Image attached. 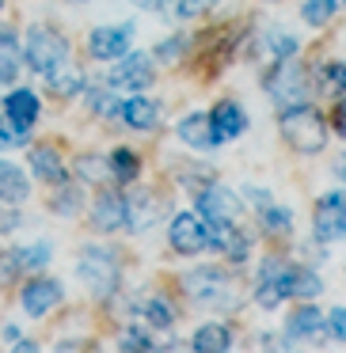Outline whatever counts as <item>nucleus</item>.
Returning <instances> with one entry per match:
<instances>
[{
    "instance_id": "nucleus-24",
    "label": "nucleus",
    "mask_w": 346,
    "mask_h": 353,
    "mask_svg": "<svg viewBox=\"0 0 346 353\" xmlns=\"http://www.w3.org/2000/svg\"><path fill=\"white\" fill-rule=\"evenodd\" d=\"M19 61H23L19 34L16 31H0V84H12V80L19 77Z\"/></svg>"
},
{
    "instance_id": "nucleus-2",
    "label": "nucleus",
    "mask_w": 346,
    "mask_h": 353,
    "mask_svg": "<svg viewBox=\"0 0 346 353\" xmlns=\"http://www.w3.org/2000/svg\"><path fill=\"white\" fill-rule=\"evenodd\" d=\"M23 61L31 65V72H39L46 80L57 69H65V61H69V42H65V34L57 27L35 23L23 39Z\"/></svg>"
},
{
    "instance_id": "nucleus-7",
    "label": "nucleus",
    "mask_w": 346,
    "mask_h": 353,
    "mask_svg": "<svg viewBox=\"0 0 346 353\" xmlns=\"http://www.w3.org/2000/svg\"><path fill=\"white\" fill-rule=\"evenodd\" d=\"M153 80L156 72L148 54H122L107 72V88H115V92H145Z\"/></svg>"
},
{
    "instance_id": "nucleus-19",
    "label": "nucleus",
    "mask_w": 346,
    "mask_h": 353,
    "mask_svg": "<svg viewBox=\"0 0 346 353\" xmlns=\"http://www.w3.org/2000/svg\"><path fill=\"white\" fill-rule=\"evenodd\" d=\"M92 224L99 232L126 228V198H118V194H99L95 205H92Z\"/></svg>"
},
{
    "instance_id": "nucleus-22",
    "label": "nucleus",
    "mask_w": 346,
    "mask_h": 353,
    "mask_svg": "<svg viewBox=\"0 0 346 353\" xmlns=\"http://www.w3.org/2000/svg\"><path fill=\"white\" fill-rule=\"evenodd\" d=\"M191 350H198V353L232 350V330L224 327V323H202V327L194 330V338H191Z\"/></svg>"
},
{
    "instance_id": "nucleus-32",
    "label": "nucleus",
    "mask_w": 346,
    "mask_h": 353,
    "mask_svg": "<svg viewBox=\"0 0 346 353\" xmlns=\"http://www.w3.org/2000/svg\"><path fill=\"white\" fill-rule=\"evenodd\" d=\"M320 88L323 92H335V95H346V61H327L323 65Z\"/></svg>"
},
{
    "instance_id": "nucleus-18",
    "label": "nucleus",
    "mask_w": 346,
    "mask_h": 353,
    "mask_svg": "<svg viewBox=\"0 0 346 353\" xmlns=\"http://www.w3.org/2000/svg\"><path fill=\"white\" fill-rule=\"evenodd\" d=\"M122 118L133 130H156V122H160V103L141 95V92H133L130 99H122Z\"/></svg>"
},
{
    "instance_id": "nucleus-49",
    "label": "nucleus",
    "mask_w": 346,
    "mask_h": 353,
    "mask_svg": "<svg viewBox=\"0 0 346 353\" xmlns=\"http://www.w3.org/2000/svg\"><path fill=\"white\" fill-rule=\"evenodd\" d=\"M0 8H4V0H0Z\"/></svg>"
},
{
    "instance_id": "nucleus-23",
    "label": "nucleus",
    "mask_w": 346,
    "mask_h": 353,
    "mask_svg": "<svg viewBox=\"0 0 346 353\" xmlns=\"http://www.w3.org/2000/svg\"><path fill=\"white\" fill-rule=\"evenodd\" d=\"M175 133H179V141L191 145V148H213L217 145L213 130H209V114H186L183 122L175 125Z\"/></svg>"
},
{
    "instance_id": "nucleus-34",
    "label": "nucleus",
    "mask_w": 346,
    "mask_h": 353,
    "mask_svg": "<svg viewBox=\"0 0 346 353\" xmlns=\"http://www.w3.org/2000/svg\"><path fill=\"white\" fill-rule=\"evenodd\" d=\"M297 50H300V42L293 39V34H285V31H270L267 34V54L270 57H297Z\"/></svg>"
},
{
    "instance_id": "nucleus-25",
    "label": "nucleus",
    "mask_w": 346,
    "mask_h": 353,
    "mask_svg": "<svg viewBox=\"0 0 346 353\" xmlns=\"http://www.w3.org/2000/svg\"><path fill=\"white\" fill-rule=\"evenodd\" d=\"M73 171H77L80 183H92V186H107V183H110V160H107V156H99V152L77 156Z\"/></svg>"
},
{
    "instance_id": "nucleus-15",
    "label": "nucleus",
    "mask_w": 346,
    "mask_h": 353,
    "mask_svg": "<svg viewBox=\"0 0 346 353\" xmlns=\"http://www.w3.org/2000/svg\"><path fill=\"white\" fill-rule=\"evenodd\" d=\"M23 312L27 315H46L50 307L61 300V281H54V277H39V281H31L23 289Z\"/></svg>"
},
{
    "instance_id": "nucleus-37",
    "label": "nucleus",
    "mask_w": 346,
    "mask_h": 353,
    "mask_svg": "<svg viewBox=\"0 0 346 353\" xmlns=\"http://www.w3.org/2000/svg\"><path fill=\"white\" fill-rule=\"evenodd\" d=\"M300 12H305V23L308 27H323L331 19V4H327V0H305V8H300Z\"/></svg>"
},
{
    "instance_id": "nucleus-14",
    "label": "nucleus",
    "mask_w": 346,
    "mask_h": 353,
    "mask_svg": "<svg viewBox=\"0 0 346 353\" xmlns=\"http://www.w3.org/2000/svg\"><path fill=\"white\" fill-rule=\"evenodd\" d=\"M160 201H156V194L148 190H137L126 198V228L130 232H148L156 221H160Z\"/></svg>"
},
{
    "instance_id": "nucleus-30",
    "label": "nucleus",
    "mask_w": 346,
    "mask_h": 353,
    "mask_svg": "<svg viewBox=\"0 0 346 353\" xmlns=\"http://www.w3.org/2000/svg\"><path fill=\"white\" fill-rule=\"evenodd\" d=\"M80 88H84V77H80V72L57 69L54 77H46V92L54 95V99H73V95H80Z\"/></svg>"
},
{
    "instance_id": "nucleus-45",
    "label": "nucleus",
    "mask_w": 346,
    "mask_h": 353,
    "mask_svg": "<svg viewBox=\"0 0 346 353\" xmlns=\"http://www.w3.org/2000/svg\"><path fill=\"white\" fill-rule=\"evenodd\" d=\"M19 224V213H12V209H4L0 205V236H8L12 228Z\"/></svg>"
},
{
    "instance_id": "nucleus-6",
    "label": "nucleus",
    "mask_w": 346,
    "mask_h": 353,
    "mask_svg": "<svg viewBox=\"0 0 346 353\" xmlns=\"http://www.w3.org/2000/svg\"><path fill=\"white\" fill-rule=\"evenodd\" d=\"M312 232H316L320 243H338V239H346V190H327L316 201Z\"/></svg>"
},
{
    "instance_id": "nucleus-5",
    "label": "nucleus",
    "mask_w": 346,
    "mask_h": 353,
    "mask_svg": "<svg viewBox=\"0 0 346 353\" xmlns=\"http://www.w3.org/2000/svg\"><path fill=\"white\" fill-rule=\"evenodd\" d=\"M267 92L278 107H297V103H308V69L297 61V57H282L274 69L267 72Z\"/></svg>"
},
{
    "instance_id": "nucleus-3",
    "label": "nucleus",
    "mask_w": 346,
    "mask_h": 353,
    "mask_svg": "<svg viewBox=\"0 0 346 353\" xmlns=\"http://www.w3.org/2000/svg\"><path fill=\"white\" fill-rule=\"evenodd\" d=\"M183 289L202 307H232L236 304V281L221 266H194L183 274Z\"/></svg>"
},
{
    "instance_id": "nucleus-36",
    "label": "nucleus",
    "mask_w": 346,
    "mask_h": 353,
    "mask_svg": "<svg viewBox=\"0 0 346 353\" xmlns=\"http://www.w3.org/2000/svg\"><path fill=\"white\" fill-rule=\"evenodd\" d=\"M186 46H191V39H186V34H171V39H164V42H160L156 57H160L164 65H175V61H183Z\"/></svg>"
},
{
    "instance_id": "nucleus-43",
    "label": "nucleus",
    "mask_w": 346,
    "mask_h": 353,
    "mask_svg": "<svg viewBox=\"0 0 346 353\" xmlns=\"http://www.w3.org/2000/svg\"><path fill=\"white\" fill-rule=\"evenodd\" d=\"M331 130H335L338 137H346V95L335 103V114H331Z\"/></svg>"
},
{
    "instance_id": "nucleus-1",
    "label": "nucleus",
    "mask_w": 346,
    "mask_h": 353,
    "mask_svg": "<svg viewBox=\"0 0 346 353\" xmlns=\"http://www.w3.org/2000/svg\"><path fill=\"white\" fill-rule=\"evenodd\" d=\"M282 137L293 152L300 156H316L327 145V122L320 118V110L297 103V107H282Z\"/></svg>"
},
{
    "instance_id": "nucleus-42",
    "label": "nucleus",
    "mask_w": 346,
    "mask_h": 353,
    "mask_svg": "<svg viewBox=\"0 0 346 353\" xmlns=\"http://www.w3.org/2000/svg\"><path fill=\"white\" fill-rule=\"evenodd\" d=\"M27 137H31V133H19L12 122H4V118H0V148H8V145H27Z\"/></svg>"
},
{
    "instance_id": "nucleus-13",
    "label": "nucleus",
    "mask_w": 346,
    "mask_h": 353,
    "mask_svg": "<svg viewBox=\"0 0 346 353\" xmlns=\"http://www.w3.org/2000/svg\"><path fill=\"white\" fill-rule=\"evenodd\" d=\"M282 274H285V262H282V259H267V262L259 266V277H255V300H259L267 312H274V307L285 300V292H282Z\"/></svg>"
},
{
    "instance_id": "nucleus-16",
    "label": "nucleus",
    "mask_w": 346,
    "mask_h": 353,
    "mask_svg": "<svg viewBox=\"0 0 346 353\" xmlns=\"http://www.w3.org/2000/svg\"><path fill=\"white\" fill-rule=\"evenodd\" d=\"M31 171H35V179H42V183H50V186H57V183L69 179L65 160H61V152H57L54 145H35L31 148Z\"/></svg>"
},
{
    "instance_id": "nucleus-12",
    "label": "nucleus",
    "mask_w": 346,
    "mask_h": 353,
    "mask_svg": "<svg viewBox=\"0 0 346 353\" xmlns=\"http://www.w3.org/2000/svg\"><path fill=\"white\" fill-rule=\"evenodd\" d=\"M209 130H213V141H217V145L244 137V130H247V114H244V107H240V103H232V99L217 103L213 114H209Z\"/></svg>"
},
{
    "instance_id": "nucleus-35",
    "label": "nucleus",
    "mask_w": 346,
    "mask_h": 353,
    "mask_svg": "<svg viewBox=\"0 0 346 353\" xmlns=\"http://www.w3.org/2000/svg\"><path fill=\"white\" fill-rule=\"evenodd\" d=\"M80 190L77 186H69V183H57V194L54 198H50V209H54V213H77L80 209Z\"/></svg>"
},
{
    "instance_id": "nucleus-40",
    "label": "nucleus",
    "mask_w": 346,
    "mask_h": 353,
    "mask_svg": "<svg viewBox=\"0 0 346 353\" xmlns=\"http://www.w3.org/2000/svg\"><path fill=\"white\" fill-rule=\"evenodd\" d=\"M209 8H217V0H179L175 16L179 19H194V16H202V12H209Z\"/></svg>"
},
{
    "instance_id": "nucleus-28",
    "label": "nucleus",
    "mask_w": 346,
    "mask_h": 353,
    "mask_svg": "<svg viewBox=\"0 0 346 353\" xmlns=\"http://www.w3.org/2000/svg\"><path fill=\"white\" fill-rule=\"evenodd\" d=\"M107 160H110V179H115V183H133V179L141 175V160L130 148H115Z\"/></svg>"
},
{
    "instance_id": "nucleus-38",
    "label": "nucleus",
    "mask_w": 346,
    "mask_h": 353,
    "mask_svg": "<svg viewBox=\"0 0 346 353\" xmlns=\"http://www.w3.org/2000/svg\"><path fill=\"white\" fill-rule=\"evenodd\" d=\"M118 350H130V353L141 350V353H145V350H156V345H153V338H148L141 327H130V330L122 334V342H118Z\"/></svg>"
},
{
    "instance_id": "nucleus-17",
    "label": "nucleus",
    "mask_w": 346,
    "mask_h": 353,
    "mask_svg": "<svg viewBox=\"0 0 346 353\" xmlns=\"http://www.w3.org/2000/svg\"><path fill=\"white\" fill-rule=\"evenodd\" d=\"M4 114H8V122L16 125L19 133H31L35 118H39V95H35V92H27V88L12 92L8 99H4Z\"/></svg>"
},
{
    "instance_id": "nucleus-44",
    "label": "nucleus",
    "mask_w": 346,
    "mask_h": 353,
    "mask_svg": "<svg viewBox=\"0 0 346 353\" xmlns=\"http://www.w3.org/2000/svg\"><path fill=\"white\" fill-rule=\"evenodd\" d=\"M244 194H247V201H251L255 209H267V205H270V190H259V186H247Z\"/></svg>"
},
{
    "instance_id": "nucleus-21",
    "label": "nucleus",
    "mask_w": 346,
    "mask_h": 353,
    "mask_svg": "<svg viewBox=\"0 0 346 353\" xmlns=\"http://www.w3.org/2000/svg\"><path fill=\"white\" fill-rule=\"evenodd\" d=\"M31 198V183L12 160H0V201L4 205H19Z\"/></svg>"
},
{
    "instance_id": "nucleus-46",
    "label": "nucleus",
    "mask_w": 346,
    "mask_h": 353,
    "mask_svg": "<svg viewBox=\"0 0 346 353\" xmlns=\"http://www.w3.org/2000/svg\"><path fill=\"white\" fill-rule=\"evenodd\" d=\"M137 8H145V12H160L164 8V0H133Z\"/></svg>"
},
{
    "instance_id": "nucleus-4",
    "label": "nucleus",
    "mask_w": 346,
    "mask_h": 353,
    "mask_svg": "<svg viewBox=\"0 0 346 353\" xmlns=\"http://www.w3.org/2000/svg\"><path fill=\"white\" fill-rule=\"evenodd\" d=\"M77 277L88 285V292H95V296H110V292L118 289L122 270H118L115 251H107V247H84L80 259H77Z\"/></svg>"
},
{
    "instance_id": "nucleus-11",
    "label": "nucleus",
    "mask_w": 346,
    "mask_h": 353,
    "mask_svg": "<svg viewBox=\"0 0 346 353\" xmlns=\"http://www.w3.org/2000/svg\"><path fill=\"white\" fill-rule=\"evenodd\" d=\"M194 205H198V216H229V221H236V213H240V198L229 186H217V183L198 186L194 190Z\"/></svg>"
},
{
    "instance_id": "nucleus-9",
    "label": "nucleus",
    "mask_w": 346,
    "mask_h": 353,
    "mask_svg": "<svg viewBox=\"0 0 346 353\" xmlns=\"http://www.w3.org/2000/svg\"><path fill=\"white\" fill-rule=\"evenodd\" d=\"M168 243L175 254H186V259L202 254V247H209L206 243V221L198 213H175L168 224Z\"/></svg>"
},
{
    "instance_id": "nucleus-31",
    "label": "nucleus",
    "mask_w": 346,
    "mask_h": 353,
    "mask_svg": "<svg viewBox=\"0 0 346 353\" xmlns=\"http://www.w3.org/2000/svg\"><path fill=\"white\" fill-rule=\"evenodd\" d=\"M54 259V247L50 243H31V247H16V262L19 270H39Z\"/></svg>"
},
{
    "instance_id": "nucleus-20",
    "label": "nucleus",
    "mask_w": 346,
    "mask_h": 353,
    "mask_svg": "<svg viewBox=\"0 0 346 353\" xmlns=\"http://www.w3.org/2000/svg\"><path fill=\"white\" fill-rule=\"evenodd\" d=\"M320 289H323V281H320V274H316V270L289 266V262H285V274H282V292H285V296L308 300V296H316Z\"/></svg>"
},
{
    "instance_id": "nucleus-47",
    "label": "nucleus",
    "mask_w": 346,
    "mask_h": 353,
    "mask_svg": "<svg viewBox=\"0 0 346 353\" xmlns=\"http://www.w3.org/2000/svg\"><path fill=\"white\" fill-rule=\"evenodd\" d=\"M331 4V12H338V8H346V0H327Z\"/></svg>"
},
{
    "instance_id": "nucleus-39",
    "label": "nucleus",
    "mask_w": 346,
    "mask_h": 353,
    "mask_svg": "<svg viewBox=\"0 0 346 353\" xmlns=\"http://www.w3.org/2000/svg\"><path fill=\"white\" fill-rule=\"evenodd\" d=\"M19 274H23V270H19V262H16V251H0V289L12 285Z\"/></svg>"
},
{
    "instance_id": "nucleus-33",
    "label": "nucleus",
    "mask_w": 346,
    "mask_h": 353,
    "mask_svg": "<svg viewBox=\"0 0 346 353\" xmlns=\"http://www.w3.org/2000/svg\"><path fill=\"white\" fill-rule=\"evenodd\" d=\"M88 107H92L95 114H103V118L122 114V99L115 95V88H110V92H88Z\"/></svg>"
},
{
    "instance_id": "nucleus-41",
    "label": "nucleus",
    "mask_w": 346,
    "mask_h": 353,
    "mask_svg": "<svg viewBox=\"0 0 346 353\" xmlns=\"http://www.w3.org/2000/svg\"><path fill=\"white\" fill-rule=\"evenodd\" d=\"M323 327L331 330V338L346 342V307H331V312H327V319H323Z\"/></svg>"
},
{
    "instance_id": "nucleus-8",
    "label": "nucleus",
    "mask_w": 346,
    "mask_h": 353,
    "mask_svg": "<svg viewBox=\"0 0 346 353\" xmlns=\"http://www.w3.org/2000/svg\"><path fill=\"white\" fill-rule=\"evenodd\" d=\"M202 221H206V243L209 247H217L221 254H229L236 266H240V262H247L251 243H247V236L229 221V216H202Z\"/></svg>"
},
{
    "instance_id": "nucleus-10",
    "label": "nucleus",
    "mask_w": 346,
    "mask_h": 353,
    "mask_svg": "<svg viewBox=\"0 0 346 353\" xmlns=\"http://www.w3.org/2000/svg\"><path fill=\"white\" fill-rule=\"evenodd\" d=\"M133 42V27L130 23H115V27H95L88 34V54L95 61H118L122 54H130Z\"/></svg>"
},
{
    "instance_id": "nucleus-48",
    "label": "nucleus",
    "mask_w": 346,
    "mask_h": 353,
    "mask_svg": "<svg viewBox=\"0 0 346 353\" xmlns=\"http://www.w3.org/2000/svg\"><path fill=\"white\" fill-rule=\"evenodd\" d=\"M338 175H343V183H346V156L338 160Z\"/></svg>"
},
{
    "instance_id": "nucleus-27",
    "label": "nucleus",
    "mask_w": 346,
    "mask_h": 353,
    "mask_svg": "<svg viewBox=\"0 0 346 353\" xmlns=\"http://www.w3.org/2000/svg\"><path fill=\"white\" fill-rule=\"evenodd\" d=\"M137 312H141V319H145L148 327H160V330H168L171 323H175V307H171L164 296H148V300H141Z\"/></svg>"
},
{
    "instance_id": "nucleus-29",
    "label": "nucleus",
    "mask_w": 346,
    "mask_h": 353,
    "mask_svg": "<svg viewBox=\"0 0 346 353\" xmlns=\"http://www.w3.org/2000/svg\"><path fill=\"white\" fill-rule=\"evenodd\" d=\"M259 224H262L267 236H289V232H293V213L270 201L267 209H259Z\"/></svg>"
},
{
    "instance_id": "nucleus-26",
    "label": "nucleus",
    "mask_w": 346,
    "mask_h": 353,
    "mask_svg": "<svg viewBox=\"0 0 346 353\" xmlns=\"http://www.w3.org/2000/svg\"><path fill=\"white\" fill-rule=\"evenodd\" d=\"M320 330H323V312H320V307H312V304L297 307V312L285 319V334H289V338H316Z\"/></svg>"
}]
</instances>
